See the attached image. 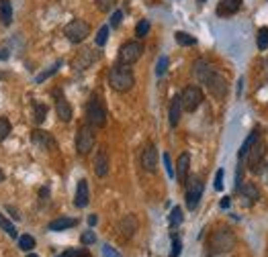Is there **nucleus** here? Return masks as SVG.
<instances>
[{
    "label": "nucleus",
    "mask_w": 268,
    "mask_h": 257,
    "mask_svg": "<svg viewBox=\"0 0 268 257\" xmlns=\"http://www.w3.org/2000/svg\"><path fill=\"white\" fill-rule=\"evenodd\" d=\"M10 131H12L10 121H8V118H4V116H0V141H4L6 137L10 135Z\"/></svg>",
    "instance_id": "28"
},
{
    "label": "nucleus",
    "mask_w": 268,
    "mask_h": 257,
    "mask_svg": "<svg viewBox=\"0 0 268 257\" xmlns=\"http://www.w3.org/2000/svg\"><path fill=\"white\" fill-rule=\"evenodd\" d=\"M164 165H166V171H168V176H170V178H176V171H174V167H172V161H170L168 153H164Z\"/></svg>",
    "instance_id": "39"
},
{
    "label": "nucleus",
    "mask_w": 268,
    "mask_h": 257,
    "mask_svg": "<svg viewBox=\"0 0 268 257\" xmlns=\"http://www.w3.org/2000/svg\"><path fill=\"white\" fill-rule=\"evenodd\" d=\"M229 204H231V200L229 198H223L221 200V208H229Z\"/></svg>",
    "instance_id": "46"
},
{
    "label": "nucleus",
    "mask_w": 268,
    "mask_h": 257,
    "mask_svg": "<svg viewBox=\"0 0 268 257\" xmlns=\"http://www.w3.org/2000/svg\"><path fill=\"white\" fill-rule=\"evenodd\" d=\"M133 84H135V76H133L129 65L117 63L109 70V86L115 92H129Z\"/></svg>",
    "instance_id": "1"
},
{
    "label": "nucleus",
    "mask_w": 268,
    "mask_h": 257,
    "mask_svg": "<svg viewBox=\"0 0 268 257\" xmlns=\"http://www.w3.org/2000/svg\"><path fill=\"white\" fill-rule=\"evenodd\" d=\"M240 8H242V0H219L217 14H219V16H229V14H236Z\"/></svg>",
    "instance_id": "18"
},
{
    "label": "nucleus",
    "mask_w": 268,
    "mask_h": 257,
    "mask_svg": "<svg viewBox=\"0 0 268 257\" xmlns=\"http://www.w3.org/2000/svg\"><path fill=\"white\" fill-rule=\"evenodd\" d=\"M266 141L262 139V137H258V139L252 143V147H250V151L246 153L248 157V169L252 171V174H260L262 167H264V157H266Z\"/></svg>",
    "instance_id": "4"
},
{
    "label": "nucleus",
    "mask_w": 268,
    "mask_h": 257,
    "mask_svg": "<svg viewBox=\"0 0 268 257\" xmlns=\"http://www.w3.org/2000/svg\"><path fill=\"white\" fill-rule=\"evenodd\" d=\"M147 33H149V23H147V21H139L137 27H135V35H137L139 39H143Z\"/></svg>",
    "instance_id": "34"
},
{
    "label": "nucleus",
    "mask_w": 268,
    "mask_h": 257,
    "mask_svg": "<svg viewBox=\"0 0 268 257\" xmlns=\"http://www.w3.org/2000/svg\"><path fill=\"white\" fill-rule=\"evenodd\" d=\"M86 121L90 127H105L107 125V108L103 104V100H100L98 94H92V98L88 100L86 104Z\"/></svg>",
    "instance_id": "3"
},
{
    "label": "nucleus",
    "mask_w": 268,
    "mask_h": 257,
    "mask_svg": "<svg viewBox=\"0 0 268 257\" xmlns=\"http://www.w3.org/2000/svg\"><path fill=\"white\" fill-rule=\"evenodd\" d=\"M201 2H205V0H201Z\"/></svg>",
    "instance_id": "51"
},
{
    "label": "nucleus",
    "mask_w": 268,
    "mask_h": 257,
    "mask_svg": "<svg viewBox=\"0 0 268 257\" xmlns=\"http://www.w3.org/2000/svg\"><path fill=\"white\" fill-rule=\"evenodd\" d=\"M94 2H96V6H98L100 10H103V12H109V10L115 6L117 0H94Z\"/></svg>",
    "instance_id": "38"
},
{
    "label": "nucleus",
    "mask_w": 268,
    "mask_h": 257,
    "mask_svg": "<svg viewBox=\"0 0 268 257\" xmlns=\"http://www.w3.org/2000/svg\"><path fill=\"white\" fill-rule=\"evenodd\" d=\"M135 229H137V220H135V216H133V214H127V216L123 218V222H121V233H123L125 237H131L133 233H135Z\"/></svg>",
    "instance_id": "24"
},
{
    "label": "nucleus",
    "mask_w": 268,
    "mask_h": 257,
    "mask_svg": "<svg viewBox=\"0 0 268 257\" xmlns=\"http://www.w3.org/2000/svg\"><path fill=\"white\" fill-rule=\"evenodd\" d=\"M19 247H21L23 251H31L33 247H35V239H33L31 235H23V237L19 239Z\"/></svg>",
    "instance_id": "31"
},
{
    "label": "nucleus",
    "mask_w": 268,
    "mask_h": 257,
    "mask_svg": "<svg viewBox=\"0 0 268 257\" xmlns=\"http://www.w3.org/2000/svg\"><path fill=\"white\" fill-rule=\"evenodd\" d=\"M103 253H105V257H121V255L117 253V251H115L111 245H105V247H103Z\"/></svg>",
    "instance_id": "44"
},
{
    "label": "nucleus",
    "mask_w": 268,
    "mask_h": 257,
    "mask_svg": "<svg viewBox=\"0 0 268 257\" xmlns=\"http://www.w3.org/2000/svg\"><path fill=\"white\" fill-rule=\"evenodd\" d=\"M0 21L4 25L12 23V4L10 0H0Z\"/></svg>",
    "instance_id": "23"
},
{
    "label": "nucleus",
    "mask_w": 268,
    "mask_h": 257,
    "mask_svg": "<svg viewBox=\"0 0 268 257\" xmlns=\"http://www.w3.org/2000/svg\"><path fill=\"white\" fill-rule=\"evenodd\" d=\"M180 102H182V110L195 112L201 106V102H203V92H201L199 86H187L180 94Z\"/></svg>",
    "instance_id": "8"
},
{
    "label": "nucleus",
    "mask_w": 268,
    "mask_h": 257,
    "mask_svg": "<svg viewBox=\"0 0 268 257\" xmlns=\"http://www.w3.org/2000/svg\"><path fill=\"white\" fill-rule=\"evenodd\" d=\"M96 59H98V51L84 49V51H80V55L74 59V67H78V70H86V67L90 63H94Z\"/></svg>",
    "instance_id": "13"
},
{
    "label": "nucleus",
    "mask_w": 268,
    "mask_h": 257,
    "mask_svg": "<svg viewBox=\"0 0 268 257\" xmlns=\"http://www.w3.org/2000/svg\"><path fill=\"white\" fill-rule=\"evenodd\" d=\"M107 39H109V27H100L98 35H96V45L103 47V45L107 43Z\"/></svg>",
    "instance_id": "36"
},
{
    "label": "nucleus",
    "mask_w": 268,
    "mask_h": 257,
    "mask_svg": "<svg viewBox=\"0 0 268 257\" xmlns=\"http://www.w3.org/2000/svg\"><path fill=\"white\" fill-rule=\"evenodd\" d=\"M203 84L207 86V90H209V94L213 98H217V100H223L225 98V94H227V80H225L223 74L211 70L209 76L203 80Z\"/></svg>",
    "instance_id": "5"
},
{
    "label": "nucleus",
    "mask_w": 268,
    "mask_h": 257,
    "mask_svg": "<svg viewBox=\"0 0 268 257\" xmlns=\"http://www.w3.org/2000/svg\"><path fill=\"white\" fill-rule=\"evenodd\" d=\"M90 200V192H88V184L86 180H80L78 182V188H76V198H74V204L78 208H84Z\"/></svg>",
    "instance_id": "16"
},
{
    "label": "nucleus",
    "mask_w": 268,
    "mask_h": 257,
    "mask_svg": "<svg viewBox=\"0 0 268 257\" xmlns=\"http://www.w3.org/2000/svg\"><path fill=\"white\" fill-rule=\"evenodd\" d=\"M262 178H264V182H266V186H268V163L262 167Z\"/></svg>",
    "instance_id": "45"
},
{
    "label": "nucleus",
    "mask_w": 268,
    "mask_h": 257,
    "mask_svg": "<svg viewBox=\"0 0 268 257\" xmlns=\"http://www.w3.org/2000/svg\"><path fill=\"white\" fill-rule=\"evenodd\" d=\"M94 174L98 178H105L109 174V155L105 149H100L96 153V159H94Z\"/></svg>",
    "instance_id": "15"
},
{
    "label": "nucleus",
    "mask_w": 268,
    "mask_h": 257,
    "mask_svg": "<svg viewBox=\"0 0 268 257\" xmlns=\"http://www.w3.org/2000/svg\"><path fill=\"white\" fill-rule=\"evenodd\" d=\"M0 229H2L4 233H8V237H16V227L12 225V222L0 212Z\"/></svg>",
    "instance_id": "27"
},
{
    "label": "nucleus",
    "mask_w": 268,
    "mask_h": 257,
    "mask_svg": "<svg viewBox=\"0 0 268 257\" xmlns=\"http://www.w3.org/2000/svg\"><path fill=\"white\" fill-rule=\"evenodd\" d=\"M80 241H82V245H90V243H94V241H96V235H94L92 231H86L84 235H82Z\"/></svg>",
    "instance_id": "40"
},
{
    "label": "nucleus",
    "mask_w": 268,
    "mask_h": 257,
    "mask_svg": "<svg viewBox=\"0 0 268 257\" xmlns=\"http://www.w3.org/2000/svg\"><path fill=\"white\" fill-rule=\"evenodd\" d=\"M88 225H90V227H92V225H96V216H94V214H92V216H88Z\"/></svg>",
    "instance_id": "48"
},
{
    "label": "nucleus",
    "mask_w": 268,
    "mask_h": 257,
    "mask_svg": "<svg viewBox=\"0 0 268 257\" xmlns=\"http://www.w3.org/2000/svg\"><path fill=\"white\" fill-rule=\"evenodd\" d=\"M141 167L145 171H149V174H154V171L158 169V149L156 145H145L143 151H141Z\"/></svg>",
    "instance_id": "11"
},
{
    "label": "nucleus",
    "mask_w": 268,
    "mask_h": 257,
    "mask_svg": "<svg viewBox=\"0 0 268 257\" xmlns=\"http://www.w3.org/2000/svg\"><path fill=\"white\" fill-rule=\"evenodd\" d=\"M60 65H62V61H58V63H54L52 67H49V70H45V72H41V74H39V76L35 78V82H37V84H41V82H45L47 78H52V76H54V74H56V72L60 70Z\"/></svg>",
    "instance_id": "29"
},
{
    "label": "nucleus",
    "mask_w": 268,
    "mask_h": 257,
    "mask_svg": "<svg viewBox=\"0 0 268 257\" xmlns=\"http://www.w3.org/2000/svg\"><path fill=\"white\" fill-rule=\"evenodd\" d=\"M215 190H223V169H217L215 174Z\"/></svg>",
    "instance_id": "41"
},
{
    "label": "nucleus",
    "mask_w": 268,
    "mask_h": 257,
    "mask_svg": "<svg viewBox=\"0 0 268 257\" xmlns=\"http://www.w3.org/2000/svg\"><path fill=\"white\" fill-rule=\"evenodd\" d=\"M236 243H238V239L233 235V231L223 227V229L213 231V235L209 237V251L211 253H227L236 247Z\"/></svg>",
    "instance_id": "2"
},
{
    "label": "nucleus",
    "mask_w": 268,
    "mask_h": 257,
    "mask_svg": "<svg viewBox=\"0 0 268 257\" xmlns=\"http://www.w3.org/2000/svg\"><path fill=\"white\" fill-rule=\"evenodd\" d=\"M33 143L39 145L41 149H56V139L45 131H33Z\"/></svg>",
    "instance_id": "14"
},
{
    "label": "nucleus",
    "mask_w": 268,
    "mask_h": 257,
    "mask_svg": "<svg viewBox=\"0 0 268 257\" xmlns=\"http://www.w3.org/2000/svg\"><path fill=\"white\" fill-rule=\"evenodd\" d=\"M180 251H182V243H180V239H174V241H172V253H170V257H178V255H180Z\"/></svg>",
    "instance_id": "43"
},
{
    "label": "nucleus",
    "mask_w": 268,
    "mask_h": 257,
    "mask_svg": "<svg viewBox=\"0 0 268 257\" xmlns=\"http://www.w3.org/2000/svg\"><path fill=\"white\" fill-rule=\"evenodd\" d=\"M4 180V174H2V169H0V182H2Z\"/></svg>",
    "instance_id": "49"
},
{
    "label": "nucleus",
    "mask_w": 268,
    "mask_h": 257,
    "mask_svg": "<svg viewBox=\"0 0 268 257\" xmlns=\"http://www.w3.org/2000/svg\"><path fill=\"white\" fill-rule=\"evenodd\" d=\"M64 35L68 37L72 43H82V41L90 35V25L86 21H82V19H74L72 23L66 25Z\"/></svg>",
    "instance_id": "7"
},
{
    "label": "nucleus",
    "mask_w": 268,
    "mask_h": 257,
    "mask_svg": "<svg viewBox=\"0 0 268 257\" xmlns=\"http://www.w3.org/2000/svg\"><path fill=\"white\" fill-rule=\"evenodd\" d=\"M166 70H168V57H166V55H162V57L158 59L156 74H158V76H164V74H166Z\"/></svg>",
    "instance_id": "37"
},
{
    "label": "nucleus",
    "mask_w": 268,
    "mask_h": 257,
    "mask_svg": "<svg viewBox=\"0 0 268 257\" xmlns=\"http://www.w3.org/2000/svg\"><path fill=\"white\" fill-rule=\"evenodd\" d=\"M143 53V45L139 41H127L119 49V63L123 65H133Z\"/></svg>",
    "instance_id": "9"
},
{
    "label": "nucleus",
    "mask_w": 268,
    "mask_h": 257,
    "mask_svg": "<svg viewBox=\"0 0 268 257\" xmlns=\"http://www.w3.org/2000/svg\"><path fill=\"white\" fill-rule=\"evenodd\" d=\"M189 167H191V155H189V153H182V155L178 157L176 169H174L178 184H187V180H189Z\"/></svg>",
    "instance_id": "12"
},
{
    "label": "nucleus",
    "mask_w": 268,
    "mask_h": 257,
    "mask_svg": "<svg viewBox=\"0 0 268 257\" xmlns=\"http://www.w3.org/2000/svg\"><path fill=\"white\" fill-rule=\"evenodd\" d=\"M27 257H39V255H35V253H31V255H27Z\"/></svg>",
    "instance_id": "50"
},
{
    "label": "nucleus",
    "mask_w": 268,
    "mask_h": 257,
    "mask_svg": "<svg viewBox=\"0 0 268 257\" xmlns=\"http://www.w3.org/2000/svg\"><path fill=\"white\" fill-rule=\"evenodd\" d=\"M94 143H96L94 129L90 125L80 127L78 135H76V151H78V155H88L90 149L94 147Z\"/></svg>",
    "instance_id": "6"
},
{
    "label": "nucleus",
    "mask_w": 268,
    "mask_h": 257,
    "mask_svg": "<svg viewBox=\"0 0 268 257\" xmlns=\"http://www.w3.org/2000/svg\"><path fill=\"white\" fill-rule=\"evenodd\" d=\"M60 257H92L86 249H70V251H66V253H62Z\"/></svg>",
    "instance_id": "33"
},
{
    "label": "nucleus",
    "mask_w": 268,
    "mask_h": 257,
    "mask_svg": "<svg viewBox=\"0 0 268 257\" xmlns=\"http://www.w3.org/2000/svg\"><path fill=\"white\" fill-rule=\"evenodd\" d=\"M256 45H258V49H268V27H262V29L258 31Z\"/></svg>",
    "instance_id": "30"
},
{
    "label": "nucleus",
    "mask_w": 268,
    "mask_h": 257,
    "mask_svg": "<svg viewBox=\"0 0 268 257\" xmlns=\"http://www.w3.org/2000/svg\"><path fill=\"white\" fill-rule=\"evenodd\" d=\"M121 19H123V12L121 10H115L113 16H111V27H119L121 25Z\"/></svg>",
    "instance_id": "42"
},
{
    "label": "nucleus",
    "mask_w": 268,
    "mask_h": 257,
    "mask_svg": "<svg viewBox=\"0 0 268 257\" xmlns=\"http://www.w3.org/2000/svg\"><path fill=\"white\" fill-rule=\"evenodd\" d=\"M76 218H68V216H62V218H56V220H52L47 225V229L49 231H66V229H72V227H76Z\"/></svg>",
    "instance_id": "20"
},
{
    "label": "nucleus",
    "mask_w": 268,
    "mask_h": 257,
    "mask_svg": "<svg viewBox=\"0 0 268 257\" xmlns=\"http://www.w3.org/2000/svg\"><path fill=\"white\" fill-rule=\"evenodd\" d=\"M56 112L60 116V121H64V123H70L72 121V106H70V102L66 100L64 96H60L56 100Z\"/></svg>",
    "instance_id": "19"
},
{
    "label": "nucleus",
    "mask_w": 268,
    "mask_h": 257,
    "mask_svg": "<svg viewBox=\"0 0 268 257\" xmlns=\"http://www.w3.org/2000/svg\"><path fill=\"white\" fill-rule=\"evenodd\" d=\"M180 112H182L180 96H174V98H172V104H170V125H172V127L178 125V121H180Z\"/></svg>",
    "instance_id": "22"
},
{
    "label": "nucleus",
    "mask_w": 268,
    "mask_h": 257,
    "mask_svg": "<svg viewBox=\"0 0 268 257\" xmlns=\"http://www.w3.org/2000/svg\"><path fill=\"white\" fill-rule=\"evenodd\" d=\"M174 37H176V43L182 45V47H189V45H195L197 43V39L193 35H189V33H184V31H176Z\"/></svg>",
    "instance_id": "26"
},
{
    "label": "nucleus",
    "mask_w": 268,
    "mask_h": 257,
    "mask_svg": "<svg viewBox=\"0 0 268 257\" xmlns=\"http://www.w3.org/2000/svg\"><path fill=\"white\" fill-rule=\"evenodd\" d=\"M238 192L242 194V198H248V200H246L248 206L260 200V190H258V188H256L252 182H246L244 186H240V190H238Z\"/></svg>",
    "instance_id": "17"
},
{
    "label": "nucleus",
    "mask_w": 268,
    "mask_h": 257,
    "mask_svg": "<svg viewBox=\"0 0 268 257\" xmlns=\"http://www.w3.org/2000/svg\"><path fill=\"white\" fill-rule=\"evenodd\" d=\"M258 137H260V133H258V129H254L252 133H250V135H248V139H246V141L242 143V147H240V161L244 159V155H246V153L250 151V147H252V143H254L256 139H258Z\"/></svg>",
    "instance_id": "25"
},
{
    "label": "nucleus",
    "mask_w": 268,
    "mask_h": 257,
    "mask_svg": "<svg viewBox=\"0 0 268 257\" xmlns=\"http://www.w3.org/2000/svg\"><path fill=\"white\" fill-rule=\"evenodd\" d=\"M45 114H47V106L45 104H35V123H43L45 121Z\"/></svg>",
    "instance_id": "35"
},
{
    "label": "nucleus",
    "mask_w": 268,
    "mask_h": 257,
    "mask_svg": "<svg viewBox=\"0 0 268 257\" xmlns=\"http://www.w3.org/2000/svg\"><path fill=\"white\" fill-rule=\"evenodd\" d=\"M213 70V67L205 61V59H199V61H195V67H193V72H195V76H197V80L199 82H203L207 76H209V72Z\"/></svg>",
    "instance_id": "21"
},
{
    "label": "nucleus",
    "mask_w": 268,
    "mask_h": 257,
    "mask_svg": "<svg viewBox=\"0 0 268 257\" xmlns=\"http://www.w3.org/2000/svg\"><path fill=\"white\" fill-rule=\"evenodd\" d=\"M201 196H203V182H201V178H191L189 180V186H187V206L191 210H195L199 206V200Z\"/></svg>",
    "instance_id": "10"
},
{
    "label": "nucleus",
    "mask_w": 268,
    "mask_h": 257,
    "mask_svg": "<svg viewBox=\"0 0 268 257\" xmlns=\"http://www.w3.org/2000/svg\"><path fill=\"white\" fill-rule=\"evenodd\" d=\"M180 222H182V210H180V206H174L172 212H170V227L176 229Z\"/></svg>",
    "instance_id": "32"
},
{
    "label": "nucleus",
    "mask_w": 268,
    "mask_h": 257,
    "mask_svg": "<svg viewBox=\"0 0 268 257\" xmlns=\"http://www.w3.org/2000/svg\"><path fill=\"white\" fill-rule=\"evenodd\" d=\"M10 53H8V49H2V53H0V59H6Z\"/></svg>",
    "instance_id": "47"
}]
</instances>
